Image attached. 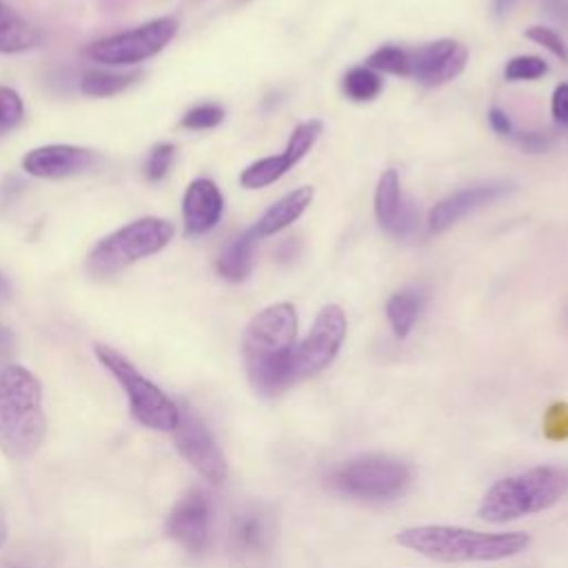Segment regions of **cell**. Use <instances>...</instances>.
Wrapping results in <instances>:
<instances>
[{
  "instance_id": "30",
  "label": "cell",
  "mask_w": 568,
  "mask_h": 568,
  "mask_svg": "<svg viewBox=\"0 0 568 568\" xmlns=\"http://www.w3.org/2000/svg\"><path fill=\"white\" fill-rule=\"evenodd\" d=\"M546 71H548V64L541 58L517 55L506 64L504 75H506V80H535V78L546 75Z\"/></svg>"
},
{
  "instance_id": "13",
  "label": "cell",
  "mask_w": 568,
  "mask_h": 568,
  "mask_svg": "<svg viewBox=\"0 0 568 568\" xmlns=\"http://www.w3.org/2000/svg\"><path fill=\"white\" fill-rule=\"evenodd\" d=\"M98 153L75 144H44L22 158V169L42 180H62L87 173L98 164Z\"/></svg>"
},
{
  "instance_id": "6",
  "label": "cell",
  "mask_w": 568,
  "mask_h": 568,
  "mask_svg": "<svg viewBox=\"0 0 568 568\" xmlns=\"http://www.w3.org/2000/svg\"><path fill=\"white\" fill-rule=\"evenodd\" d=\"M100 364L120 382L129 397L131 415L151 430H175L180 422L178 404L160 390L151 379H146L122 353L106 344L93 346Z\"/></svg>"
},
{
  "instance_id": "22",
  "label": "cell",
  "mask_w": 568,
  "mask_h": 568,
  "mask_svg": "<svg viewBox=\"0 0 568 568\" xmlns=\"http://www.w3.org/2000/svg\"><path fill=\"white\" fill-rule=\"evenodd\" d=\"M140 78H142V71L118 73L106 69H89L80 78V91L89 98H109L133 87Z\"/></svg>"
},
{
  "instance_id": "29",
  "label": "cell",
  "mask_w": 568,
  "mask_h": 568,
  "mask_svg": "<svg viewBox=\"0 0 568 568\" xmlns=\"http://www.w3.org/2000/svg\"><path fill=\"white\" fill-rule=\"evenodd\" d=\"M22 115H24V104L18 91L0 84V133L18 126Z\"/></svg>"
},
{
  "instance_id": "8",
  "label": "cell",
  "mask_w": 568,
  "mask_h": 568,
  "mask_svg": "<svg viewBox=\"0 0 568 568\" xmlns=\"http://www.w3.org/2000/svg\"><path fill=\"white\" fill-rule=\"evenodd\" d=\"M178 33L175 18H155L135 29L91 42L84 55L104 67H131L158 55Z\"/></svg>"
},
{
  "instance_id": "4",
  "label": "cell",
  "mask_w": 568,
  "mask_h": 568,
  "mask_svg": "<svg viewBox=\"0 0 568 568\" xmlns=\"http://www.w3.org/2000/svg\"><path fill=\"white\" fill-rule=\"evenodd\" d=\"M568 493V470L537 466L493 484L479 504V517L504 524L555 506Z\"/></svg>"
},
{
  "instance_id": "12",
  "label": "cell",
  "mask_w": 568,
  "mask_h": 568,
  "mask_svg": "<svg viewBox=\"0 0 568 568\" xmlns=\"http://www.w3.org/2000/svg\"><path fill=\"white\" fill-rule=\"evenodd\" d=\"M466 60L468 51L462 42L442 38L410 51V75L426 87H439L457 78Z\"/></svg>"
},
{
  "instance_id": "37",
  "label": "cell",
  "mask_w": 568,
  "mask_h": 568,
  "mask_svg": "<svg viewBox=\"0 0 568 568\" xmlns=\"http://www.w3.org/2000/svg\"><path fill=\"white\" fill-rule=\"evenodd\" d=\"M488 122H490V126H493V131L495 133H499V135H510V120L506 118V113L504 111H499V109H490V113H488Z\"/></svg>"
},
{
  "instance_id": "2",
  "label": "cell",
  "mask_w": 568,
  "mask_h": 568,
  "mask_svg": "<svg viewBox=\"0 0 568 568\" xmlns=\"http://www.w3.org/2000/svg\"><path fill=\"white\" fill-rule=\"evenodd\" d=\"M397 544L442 564L499 561L528 548L526 532H479L459 526H413L397 535Z\"/></svg>"
},
{
  "instance_id": "7",
  "label": "cell",
  "mask_w": 568,
  "mask_h": 568,
  "mask_svg": "<svg viewBox=\"0 0 568 568\" xmlns=\"http://www.w3.org/2000/svg\"><path fill=\"white\" fill-rule=\"evenodd\" d=\"M328 481L333 490L353 499H395L410 484V466L395 457L366 455L342 464Z\"/></svg>"
},
{
  "instance_id": "5",
  "label": "cell",
  "mask_w": 568,
  "mask_h": 568,
  "mask_svg": "<svg viewBox=\"0 0 568 568\" xmlns=\"http://www.w3.org/2000/svg\"><path fill=\"white\" fill-rule=\"evenodd\" d=\"M175 233V226L169 220L160 217H140L133 220L106 237H102L87 255V271L93 277H111L124 271L126 266L162 251Z\"/></svg>"
},
{
  "instance_id": "21",
  "label": "cell",
  "mask_w": 568,
  "mask_h": 568,
  "mask_svg": "<svg viewBox=\"0 0 568 568\" xmlns=\"http://www.w3.org/2000/svg\"><path fill=\"white\" fill-rule=\"evenodd\" d=\"M424 306V293L419 288H402L386 302V317L397 337H406Z\"/></svg>"
},
{
  "instance_id": "19",
  "label": "cell",
  "mask_w": 568,
  "mask_h": 568,
  "mask_svg": "<svg viewBox=\"0 0 568 568\" xmlns=\"http://www.w3.org/2000/svg\"><path fill=\"white\" fill-rule=\"evenodd\" d=\"M255 242H257V235L251 226V229L242 231L240 235H235L224 246V251L220 253V257L215 262V268L226 282H242V280L248 277V273L253 268Z\"/></svg>"
},
{
  "instance_id": "27",
  "label": "cell",
  "mask_w": 568,
  "mask_h": 568,
  "mask_svg": "<svg viewBox=\"0 0 568 568\" xmlns=\"http://www.w3.org/2000/svg\"><path fill=\"white\" fill-rule=\"evenodd\" d=\"M222 120H224V109H222L220 104L204 102V104H197V106L189 109V111L182 115L180 126L191 129V131H202V129H213V126H217Z\"/></svg>"
},
{
  "instance_id": "39",
  "label": "cell",
  "mask_w": 568,
  "mask_h": 568,
  "mask_svg": "<svg viewBox=\"0 0 568 568\" xmlns=\"http://www.w3.org/2000/svg\"><path fill=\"white\" fill-rule=\"evenodd\" d=\"M7 535H9V526H7L4 510L0 508V548H2V546H4V541H7Z\"/></svg>"
},
{
  "instance_id": "18",
  "label": "cell",
  "mask_w": 568,
  "mask_h": 568,
  "mask_svg": "<svg viewBox=\"0 0 568 568\" xmlns=\"http://www.w3.org/2000/svg\"><path fill=\"white\" fill-rule=\"evenodd\" d=\"M313 202V189L311 186H300L291 193H286L284 197H280L275 204H271L262 217L253 224V231L257 237H266V235H275L277 231L286 229L288 224H293Z\"/></svg>"
},
{
  "instance_id": "23",
  "label": "cell",
  "mask_w": 568,
  "mask_h": 568,
  "mask_svg": "<svg viewBox=\"0 0 568 568\" xmlns=\"http://www.w3.org/2000/svg\"><path fill=\"white\" fill-rule=\"evenodd\" d=\"M295 164L288 160L286 153L280 155H268L262 160L251 162L242 173H240V184L244 189H264L268 184H273L275 180H280L288 169H293Z\"/></svg>"
},
{
  "instance_id": "34",
  "label": "cell",
  "mask_w": 568,
  "mask_h": 568,
  "mask_svg": "<svg viewBox=\"0 0 568 568\" xmlns=\"http://www.w3.org/2000/svg\"><path fill=\"white\" fill-rule=\"evenodd\" d=\"M517 142L530 151V153H539V151H546L550 146V138L546 133H537V131H526V133H519L517 135Z\"/></svg>"
},
{
  "instance_id": "9",
  "label": "cell",
  "mask_w": 568,
  "mask_h": 568,
  "mask_svg": "<svg viewBox=\"0 0 568 568\" xmlns=\"http://www.w3.org/2000/svg\"><path fill=\"white\" fill-rule=\"evenodd\" d=\"M346 337V315L337 304H326L315 315L308 335L295 344L293 351V377L306 379L324 371L339 353Z\"/></svg>"
},
{
  "instance_id": "15",
  "label": "cell",
  "mask_w": 568,
  "mask_h": 568,
  "mask_svg": "<svg viewBox=\"0 0 568 568\" xmlns=\"http://www.w3.org/2000/svg\"><path fill=\"white\" fill-rule=\"evenodd\" d=\"M375 217L379 226L395 237H406L417 226V213L413 204L404 200L395 169H388L379 175L375 189Z\"/></svg>"
},
{
  "instance_id": "11",
  "label": "cell",
  "mask_w": 568,
  "mask_h": 568,
  "mask_svg": "<svg viewBox=\"0 0 568 568\" xmlns=\"http://www.w3.org/2000/svg\"><path fill=\"white\" fill-rule=\"evenodd\" d=\"M211 526H213V504L211 497L200 490H186L171 508L166 517L169 535L189 552L200 555L206 550L211 541Z\"/></svg>"
},
{
  "instance_id": "20",
  "label": "cell",
  "mask_w": 568,
  "mask_h": 568,
  "mask_svg": "<svg viewBox=\"0 0 568 568\" xmlns=\"http://www.w3.org/2000/svg\"><path fill=\"white\" fill-rule=\"evenodd\" d=\"M40 36L22 16L0 0V53H22L38 44Z\"/></svg>"
},
{
  "instance_id": "25",
  "label": "cell",
  "mask_w": 568,
  "mask_h": 568,
  "mask_svg": "<svg viewBox=\"0 0 568 568\" xmlns=\"http://www.w3.org/2000/svg\"><path fill=\"white\" fill-rule=\"evenodd\" d=\"M366 67L373 71H382V73L410 75V51L402 49L397 44H384L368 55Z\"/></svg>"
},
{
  "instance_id": "33",
  "label": "cell",
  "mask_w": 568,
  "mask_h": 568,
  "mask_svg": "<svg viewBox=\"0 0 568 568\" xmlns=\"http://www.w3.org/2000/svg\"><path fill=\"white\" fill-rule=\"evenodd\" d=\"M552 115L559 124L568 126V84H559L552 93V102H550Z\"/></svg>"
},
{
  "instance_id": "1",
  "label": "cell",
  "mask_w": 568,
  "mask_h": 568,
  "mask_svg": "<svg viewBox=\"0 0 568 568\" xmlns=\"http://www.w3.org/2000/svg\"><path fill=\"white\" fill-rule=\"evenodd\" d=\"M297 335L295 306L277 302L251 317L242 333V364L253 390L262 397H277L293 377V351Z\"/></svg>"
},
{
  "instance_id": "3",
  "label": "cell",
  "mask_w": 568,
  "mask_h": 568,
  "mask_svg": "<svg viewBox=\"0 0 568 568\" xmlns=\"http://www.w3.org/2000/svg\"><path fill=\"white\" fill-rule=\"evenodd\" d=\"M47 433L42 386L38 377L18 364L0 371V450L22 462L31 457Z\"/></svg>"
},
{
  "instance_id": "24",
  "label": "cell",
  "mask_w": 568,
  "mask_h": 568,
  "mask_svg": "<svg viewBox=\"0 0 568 568\" xmlns=\"http://www.w3.org/2000/svg\"><path fill=\"white\" fill-rule=\"evenodd\" d=\"M342 89L346 98H351L353 102H368L379 95L382 78L377 71L368 67H353L342 78Z\"/></svg>"
},
{
  "instance_id": "28",
  "label": "cell",
  "mask_w": 568,
  "mask_h": 568,
  "mask_svg": "<svg viewBox=\"0 0 568 568\" xmlns=\"http://www.w3.org/2000/svg\"><path fill=\"white\" fill-rule=\"evenodd\" d=\"M173 160H175V146L173 144H169V142L155 144L149 151V158L144 162V178L149 182H160L169 173Z\"/></svg>"
},
{
  "instance_id": "10",
  "label": "cell",
  "mask_w": 568,
  "mask_h": 568,
  "mask_svg": "<svg viewBox=\"0 0 568 568\" xmlns=\"http://www.w3.org/2000/svg\"><path fill=\"white\" fill-rule=\"evenodd\" d=\"M173 435H175V446L182 453V457L204 479L220 484L226 477V473H229L226 459H224L217 442L213 439L211 430L197 415H193L191 410H180V422H178Z\"/></svg>"
},
{
  "instance_id": "31",
  "label": "cell",
  "mask_w": 568,
  "mask_h": 568,
  "mask_svg": "<svg viewBox=\"0 0 568 568\" xmlns=\"http://www.w3.org/2000/svg\"><path fill=\"white\" fill-rule=\"evenodd\" d=\"M544 435L550 442H566L568 439V404L557 402L548 406L544 415Z\"/></svg>"
},
{
  "instance_id": "17",
  "label": "cell",
  "mask_w": 568,
  "mask_h": 568,
  "mask_svg": "<svg viewBox=\"0 0 568 568\" xmlns=\"http://www.w3.org/2000/svg\"><path fill=\"white\" fill-rule=\"evenodd\" d=\"M271 539H273V519L264 508L260 506L246 508L233 519L231 548L237 555L242 557L257 555L268 548Z\"/></svg>"
},
{
  "instance_id": "38",
  "label": "cell",
  "mask_w": 568,
  "mask_h": 568,
  "mask_svg": "<svg viewBox=\"0 0 568 568\" xmlns=\"http://www.w3.org/2000/svg\"><path fill=\"white\" fill-rule=\"evenodd\" d=\"M11 297V282L7 280V275L0 271V308L9 302Z\"/></svg>"
},
{
  "instance_id": "32",
  "label": "cell",
  "mask_w": 568,
  "mask_h": 568,
  "mask_svg": "<svg viewBox=\"0 0 568 568\" xmlns=\"http://www.w3.org/2000/svg\"><path fill=\"white\" fill-rule=\"evenodd\" d=\"M526 38L532 40L535 44H541L548 49L552 55H557L561 62H568V44L561 40V36L548 27H530L526 31Z\"/></svg>"
},
{
  "instance_id": "26",
  "label": "cell",
  "mask_w": 568,
  "mask_h": 568,
  "mask_svg": "<svg viewBox=\"0 0 568 568\" xmlns=\"http://www.w3.org/2000/svg\"><path fill=\"white\" fill-rule=\"evenodd\" d=\"M320 133H322V122H320V120H306V122L297 124V126L293 129L291 138H288L286 149H284V153L288 155V160H291L293 164H297V162L313 149V144L317 142Z\"/></svg>"
},
{
  "instance_id": "14",
  "label": "cell",
  "mask_w": 568,
  "mask_h": 568,
  "mask_svg": "<svg viewBox=\"0 0 568 568\" xmlns=\"http://www.w3.org/2000/svg\"><path fill=\"white\" fill-rule=\"evenodd\" d=\"M513 186L508 182H484L475 186H466L462 191L450 193L448 197L439 200L430 213H428V226L430 231H446L457 220H462L466 213L490 204L504 195H508Z\"/></svg>"
},
{
  "instance_id": "36",
  "label": "cell",
  "mask_w": 568,
  "mask_h": 568,
  "mask_svg": "<svg viewBox=\"0 0 568 568\" xmlns=\"http://www.w3.org/2000/svg\"><path fill=\"white\" fill-rule=\"evenodd\" d=\"M13 353H16V335L11 328L0 324V371L13 357Z\"/></svg>"
},
{
  "instance_id": "35",
  "label": "cell",
  "mask_w": 568,
  "mask_h": 568,
  "mask_svg": "<svg viewBox=\"0 0 568 568\" xmlns=\"http://www.w3.org/2000/svg\"><path fill=\"white\" fill-rule=\"evenodd\" d=\"M544 11L568 31V0H541Z\"/></svg>"
},
{
  "instance_id": "40",
  "label": "cell",
  "mask_w": 568,
  "mask_h": 568,
  "mask_svg": "<svg viewBox=\"0 0 568 568\" xmlns=\"http://www.w3.org/2000/svg\"><path fill=\"white\" fill-rule=\"evenodd\" d=\"M513 4H515V0H495V11H497V16H506Z\"/></svg>"
},
{
  "instance_id": "16",
  "label": "cell",
  "mask_w": 568,
  "mask_h": 568,
  "mask_svg": "<svg viewBox=\"0 0 568 568\" xmlns=\"http://www.w3.org/2000/svg\"><path fill=\"white\" fill-rule=\"evenodd\" d=\"M224 197L213 180L197 178L193 180L182 197V220L186 235L209 233L222 215Z\"/></svg>"
},
{
  "instance_id": "41",
  "label": "cell",
  "mask_w": 568,
  "mask_h": 568,
  "mask_svg": "<svg viewBox=\"0 0 568 568\" xmlns=\"http://www.w3.org/2000/svg\"><path fill=\"white\" fill-rule=\"evenodd\" d=\"M2 568H24V566H20V564H4Z\"/></svg>"
}]
</instances>
